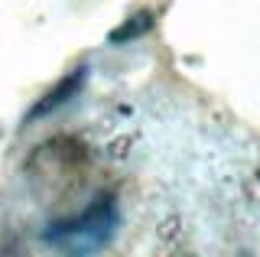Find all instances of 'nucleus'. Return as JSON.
Segmentation results:
<instances>
[{
	"label": "nucleus",
	"mask_w": 260,
	"mask_h": 257,
	"mask_svg": "<svg viewBox=\"0 0 260 257\" xmlns=\"http://www.w3.org/2000/svg\"><path fill=\"white\" fill-rule=\"evenodd\" d=\"M120 231V205L111 192L91 199L78 215L55 218L43 228V241L55 251L69 254H94L104 251Z\"/></svg>",
	"instance_id": "nucleus-1"
},
{
	"label": "nucleus",
	"mask_w": 260,
	"mask_h": 257,
	"mask_svg": "<svg viewBox=\"0 0 260 257\" xmlns=\"http://www.w3.org/2000/svg\"><path fill=\"white\" fill-rule=\"evenodd\" d=\"M85 170H88V150L85 143L72 137H55L52 143L39 147L26 163V176L39 192L75 186V182H81Z\"/></svg>",
	"instance_id": "nucleus-2"
},
{
	"label": "nucleus",
	"mask_w": 260,
	"mask_h": 257,
	"mask_svg": "<svg viewBox=\"0 0 260 257\" xmlns=\"http://www.w3.org/2000/svg\"><path fill=\"white\" fill-rule=\"evenodd\" d=\"M85 82H88V66H78L75 72H69V75L62 78L55 88H49V91L39 98L36 104L29 108V114L23 117V124H36V120H43V117H49L52 111H59V108H65L75 94L85 88Z\"/></svg>",
	"instance_id": "nucleus-3"
},
{
	"label": "nucleus",
	"mask_w": 260,
	"mask_h": 257,
	"mask_svg": "<svg viewBox=\"0 0 260 257\" xmlns=\"http://www.w3.org/2000/svg\"><path fill=\"white\" fill-rule=\"evenodd\" d=\"M156 23V17L153 13H146V10H137L134 17H130L127 23H120L117 29L111 33V43H127V39H137V36H143L146 29Z\"/></svg>",
	"instance_id": "nucleus-4"
}]
</instances>
